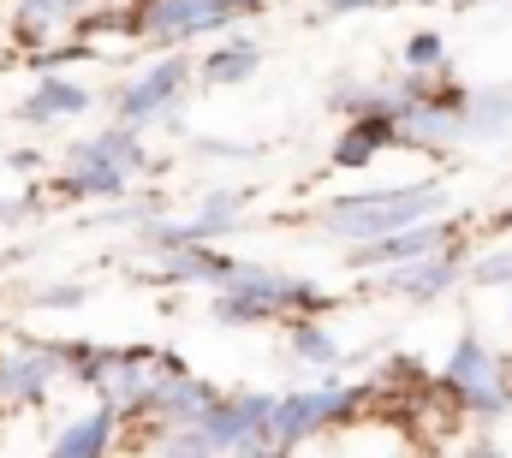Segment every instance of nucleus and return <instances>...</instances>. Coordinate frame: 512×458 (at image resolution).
Instances as JSON below:
<instances>
[{
	"label": "nucleus",
	"mask_w": 512,
	"mask_h": 458,
	"mask_svg": "<svg viewBox=\"0 0 512 458\" xmlns=\"http://www.w3.org/2000/svg\"><path fill=\"white\" fill-rule=\"evenodd\" d=\"M286 340H292V351H298L310 369H334V363H340V340L328 334L322 316H292V322H286Z\"/></svg>",
	"instance_id": "412c9836"
},
{
	"label": "nucleus",
	"mask_w": 512,
	"mask_h": 458,
	"mask_svg": "<svg viewBox=\"0 0 512 458\" xmlns=\"http://www.w3.org/2000/svg\"><path fill=\"white\" fill-rule=\"evenodd\" d=\"M245 203H251L245 191H227V185H221V191H209V197L197 203L191 221H143L137 244L155 250V256H161V250H179V244H215L221 232H233V221L245 215Z\"/></svg>",
	"instance_id": "6e6552de"
},
{
	"label": "nucleus",
	"mask_w": 512,
	"mask_h": 458,
	"mask_svg": "<svg viewBox=\"0 0 512 458\" xmlns=\"http://www.w3.org/2000/svg\"><path fill=\"white\" fill-rule=\"evenodd\" d=\"M387 149H399V125H393V114H352L346 119V131L334 137L328 161L358 173V167H370V161L387 155Z\"/></svg>",
	"instance_id": "dca6fc26"
},
{
	"label": "nucleus",
	"mask_w": 512,
	"mask_h": 458,
	"mask_svg": "<svg viewBox=\"0 0 512 458\" xmlns=\"http://www.w3.org/2000/svg\"><path fill=\"white\" fill-rule=\"evenodd\" d=\"M370 6H382V0H322L328 18H340V12H370Z\"/></svg>",
	"instance_id": "cd10ccee"
},
{
	"label": "nucleus",
	"mask_w": 512,
	"mask_h": 458,
	"mask_svg": "<svg viewBox=\"0 0 512 458\" xmlns=\"http://www.w3.org/2000/svg\"><path fill=\"white\" fill-rule=\"evenodd\" d=\"M6 161H12V173H36V149H12Z\"/></svg>",
	"instance_id": "c85d7f7f"
},
{
	"label": "nucleus",
	"mask_w": 512,
	"mask_h": 458,
	"mask_svg": "<svg viewBox=\"0 0 512 458\" xmlns=\"http://www.w3.org/2000/svg\"><path fill=\"white\" fill-rule=\"evenodd\" d=\"M447 232L453 227H441V221H417V227L382 232V238H370V244H346V250H352V268L382 274V268H399V262H417V256L447 250Z\"/></svg>",
	"instance_id": "9d476101"
},
{
	"label": "nucleus",
	"mask_w": 512,
	"mask_h": 458,
	"mask_svg": "<svg viewBox=\"0 0 512 458\" xmlns=\"http://www.w3.org/2000/svg\"><path fill=\"white\" fill-rule=\"evenodd\" d=\"M256 66H262V48L245 42V36H227V42H215L197 66H191V78H203L209 90H239V84H251Z\"/></svg>",
	"instance_id": "a211bd4d"
},
{
	"label": "nucleus",
	"mask_w": 512,
	"mask_h": 458,
	"mask_svg": "<svg viewBox=\"0 0 512 458\" xmlns=\"http://www.w3.org/2000/svg\"><path fill=\"white\" fill-rule=\"evenodd\" d=\"M90 54H96V42H84V36H78V42H42V48H30L24 60H30L36 72H60V66H78V60H90Z\"/></svg>",
	"instance_id": "5701e85b"
},
{
	"label": "nucleus",
	"mask_w": 512,
	"mask_h": 458,
	"mask_svg": "<svg viewBox=\"0 0 512 458\" xmlns=\"http://www.w3.org/2000/svg\"><path fill=\"white\" fill-rule=\"evenodd\" d=\"M340 298L322 292L304 274H280V268H256L239 262L233 280L215 292V322L221 328H256V322H292V316H328Z\"/></svg>",
	"instance_id": "f257e3e1"
},
{
	"label": "nucleus",
	"mask_w": 512,
	"mask_h": 458,
	"mask_svg": "<svg viewBox=\"0 0 512 458\" xmlns=\"http://www.w3.org/2000/svg\"><path fill=\"white\" fill-rule=\"evenodd\" d=\"M149 458H209V447L197 441V429H155L149 435Z\"/></svg>",
	"instance_id": "b1692460"
},
{
	"label": "nucleus",
	"mask_w": 512,
	"mask_h": 458,
	"mask_svg": "<svg viewBox=\"0 0 512 458\" xmlns=\"http://www.w3.org/2000/svg\"><path fill=\"white\" fill-rule=\"evenodd\" d=\"M465 280V262L459 250H435V256H417V262H399V268H382V292L393 298H411V304H435L441 292H453Z\"/></svg>",
	"instance_id": "9b49d317"
},
{
	"label": "nucleus",
	"mask_w": 512,
	"mask_h": 458,
	"mask_svg": "<svg viewBox=\"0 0 512 458\" xmlns=\"http://www.w3.org/2000/svg\"><path fill=\"white\" fill-rule=\"evenodd\" d=\"M459 131L465 137H507L512 131V90H471Z\"/></svg>",
	"instance_id": "aec40b11"
},
{
	"label": "nucleus",
	"mask_w": 512,
	"mask_h": 458,
	"mask_svg": "<svg viewBox=\"0 0 512 458\" xmlns=\"http://www.w3.org/2000/svg\"><path fill=\"white\" fill-rule=\"evenodd\" d=\"M0 274H6V256H0Z\"/></svg>",
	"instance_id": "7c9ffc66"
},
{
	"label": "nucleus",
	"mask_w": 512,
	"mask_h": 458,
	"mask_svg": "<svg viewBox=\"0 0 512 458\" xmlns=\"http://www.w3.org/2000/svg\"><path fill=\"white\" fill-rule=\"evenodd\" d=\"M191 149H197V155H221V161H251L256 155V143H215V137H197Z\"/></svg>",
	"instance_id": "bb28decb"
},
{
	"label": "nucleus",
	"mask_w": 512,
	"mask_h": 458,
	"mask_svg": "<svg viewBox=\"0 0 512 458\" xmlns=\"http://www.w3.org/2000/svg\"><path fill=\"white\" fill-rule=\"evenodd\" d=\"M233 268H239V256H227L215 244H179V250H161L155 256V274L167 286H215L221 292L233 280Z\"/></svg>",
	"instance_id": "4468645a"
},
{
	"label": "nucleus",
	"mask_w": 512,
	"mask_h": 458,
	"mask_svg": "<svg viewBox=\"0 0 512 458\" xmlns=\"http://www.w3.org/2000/svg\"><path fill=\"white\" fill-rule=\"evenodd\" d=\"M131 191V179L120 167H60V179H54V197H66V203H120Z\"/></svg>",
	"instance_id": "6ab92c4d"
},
{
	"label": "nucleus",
	"mask_w": 512,
	"mask_h": 458,
	"mask_svg": "<svg viewBox=\"0 0 512 458\" xmlns=\"http://www.w3.org/2000/svg\"><path fill=\"white\" fill-rule=\"evenodd\" d=\"M60 381V363L48 340H18V351H0V405L30 411L48 399V387Z\"/></svg>",
	"instance_id": "1a4fd4ad"
},
{
	"label": "nucleus",
	"mask_w": 512,
	"mask_h": 458,
	"mask_svg": "<svg viewBox=\"0 0 512 458\" xmlns=\"http://www.w3.org/2000/svg\"><path fill=\"white\" fill-rule=\"evenodd\" d=\"M66 167H120L126 179H137V173L149 167V149H143L137 125H108V131H96V137L72 143V149H66Z\"/></svg>",
	"instance_id": "2eb2a0df"
},
{
	"label": "nucleus",
	"mask_w": 512,
	"mask_h": 458,
	"mask_svg": "<svg viewBox=\"0 0 512 458\" xmlns=\"http://www.w3.org/2000/svg\"><path fill=\"white\" fill-rule=\"evenodd\" d=\"M126 6L137 42H155V48H179V42L221 36L239 24L233 0H126Z\"/></svg>",
	"instance_id": "423d86ee"
},
{
	"label": "nucleus",
	"mask_w": 512,
	"mask_h": 458,
	"mask_svg": "<svg viewBox=\"0 0 512 458\" xmlns=\"http://www.w3.org/2000/svg\"><path fill=\"white\" fill-rule=\"evenodd\" d=\"M84 298H90V286H42L30 304H36V310H78Z\"/></svg>",
	"instance_id": "a878e982"
},
{
	"label": "nucleus",
	"mask_w": 512,
	"mask_h": 458,
	"mask_svg": "<svg viewBox=\"0 0 512 458\" xmlns=\"http://www.w3.org/2000/svg\"><path fill=\"white\" fill-rule=\"evenodd\" d=\"M96 108V90H84L78 78H60V72H42V84L12 108L18 125H66V119L90 114Z\"/></svg>",
	"instance_id": "f8f14e48"
},
{
	"label": "nucleus",
	"mask_w": 512,
	"mask_h": 458,
	"mask_svg": "<svg viewBox=\"0 0 512 458\" xmlns=\"http://www.w3.org/2000/svg\"><path fill=\"white\" fill-rule=\"evenodd\" d=\"M435 393L459 411V417H477V423H501L512 411V369L507 357H495L483 334H459L441 375H435Z\"/></svg>",
	"instance_id": "7ed1b4c3"
},
{
	"label": "nucleus",
	"mask_w": 512,
	"mask_h": 458,
	"mask_svg": "<svg viewBox=\"0 0 512 458\" xmlns=\"http://www.w3.org/2000/svg\"><path fill=\"white\" fill-rule=\"evenodd\" d=\"M465 280H471V286H512V244L477 256V262H465Z\"/></svg>",
	"instance_id": "393cba45"
},
{
	"label": "nucleus",
	"mask_w": 512,
	"mask_h": 458,
	"mask_svg": "<svg viewBox=\"0 0 512 458\" xmlns=\"http://www.w3.org/2000/svg\"><path fill=\"white\" fill-rule=\"evenodd\" d=\"M90 6L96 0H12V42H18V54L54 42L60 30H72L78 18H90Z\"/></svg>",
	"instance_id": "ddd939ff"
},
{
	"label": "nucleus",
	"mask_w": 512,
	"mask_h": 458,
	"mask_svg": "<svg viewBox=\"0 0 512 458\" xmlns=\"http://www.w3.org/2000/svg\"><path fill=\"white\" fill-rule=\"evenodd\" d=\"M471 458H507V453H501L495 441H477V447H471Z\"/></svg>",
	"instance_id": "c756f323"
},
{
	"label": "nucleus",
	"mask_w": 512,
	"mask_h": 458,
	"mask_svg": "<svg viewBox=\"0 0 512 458\" xmlns=\"http://www.w3.org/2000/svg\"><path fill=\"white\" fill-rule=\"evenodd\" d=\"M370 393H376V381H364V387H352V381H316V387L280 393L268 435H274L280 453H298L310 435H322V429H334V423H352Z\"/></svg>",
	"instance_id": "20e7f679"
},
{
	"label": "nucleus",
	"mask_w": 512,
	"mask_h": 458,
	"mask_svg": "<svg viewBox=\"0 0 512 458\" xmlns=\"http://www.w3.org/2000/svg\"><path fill=\"white\" fill-rule=\"evenodd\" d=\"M405 72H417V78L447 72V36H441V30H417V36L405 42Z\"/></svg>",
	"instance_id": "4be33fe9"
},
{
	"label": "nucleus",
	"mask_w": 512,
	"mask_h": 458,
	"mask_svg": "<svg viewBox=\"0 0 512 458\" xmlns=\"http://www.w3.org/2000/svg\"><path fill=\"white\" fill-rule=\"evenodd\" d=\"M185 84H191V60L179 48H167L155 66H143L131 84L114 90V119L120 125H149V119H179L185 102Z\"/></svg>",
	"instance_id": "0eeeda50"
},
{
	"label": "nucleus",
	"mask_w": 512,
	"mask_h": 458,
	"mask_svg": "<svg viewBox=\"0 0 512 458\" xmlns=\"http://www.w3.org/2000/svg\"><path fill=\"white\" fill-rule=\"evenodd\" d=\"M447 209V185L441 179H417V185H382V191H340L322 209V232L340 244H370L382 232L435 221Z\"/></svg>",
	"instance_id": "f03ea898"
},
{
	"label": "nucleus",
	"mask_w": 512,
	"mask_h": 458,
	"mask_svg": "<svg viewBox=\"0 0 512 458\" xmlns=\"http://www.w3.org/2000/svg\"><path fill=\"white\" fill-rule=\"evenodd\" d=\"M120 411L114 405H96V411H84V417H72L60 435H54V447L48 458H108L114 453V441H120Z\"/></svg>",
	"instance_id": "f3484780"
},
{
	"label": "nucleus",
	"mask_w": 512,
	"mask_h": 458,
	"mask_svg": "<svg viewBox=\"0 0 512 458\" xmlns=\"http://www.w3.org/2000/svg\"><path fill=\"white\" fill-rule=\"evenodd\" d=\"M268 423H274V393H215L209 399V411L191 423L197 429V441L209 447V458H262V453H280L274 447V435H268Z\"/></svg>",
	"instance_id": "39448f33"
}]
</instances>
